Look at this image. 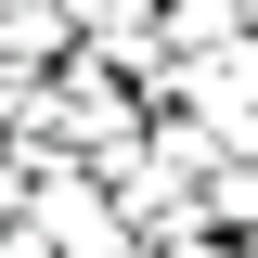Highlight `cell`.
Masks as SVG:
<instances>
[{"instance_id":"obj_1","label":"cell","mask_w":258,"mask_h":258,"mask_svg":"<svg viewBox=\"0 0 258 258\" xmlns=\"http://www.w3.org/2000/svg\"><path fill=\"white\" fill-rule=\"evenodd\" d=\"M245 258H258V245H245Z\"/></svg>"}]
</instances>
